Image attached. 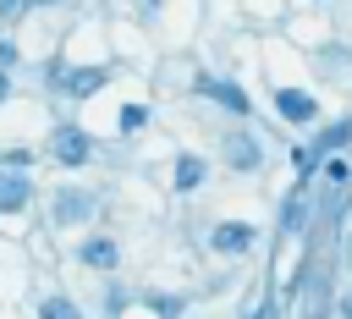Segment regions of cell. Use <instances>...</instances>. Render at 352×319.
Instances as JSON below:
<instances>
[{
	"instance_id": "7c38bea8",
	"label": "cell",
	"mask_w": 352,
	"mask_h": 319,
	"mask_svg": "<svg viewBox=\"0 0 352 319\" xmlns=\"http://www.w3.org/2000/svg\"><path fill=\"white\" fill-rule=\"evenodd\" d=\"M121 132H138V126H148V104H121Z\"/></svg>"
},
{
	"instance_id": "9c48e42d",
	"label": "cell",
	"mask_w": 352,
	"mask_h": 319,
	"mask_svg": "<svg viewBox=\"0 0 352 319\" xmlns=\"http://www.w3.org/2000/svg\"><path fill=\"white\" fill-rule=\"evenodd\" d=\"M198 182H204V160H198V154H182V160H176V187L192 192Z\"/></svg>"
},
{
	"instance_id": "3957f363",
	"label": "cell",
	"mask_w": 352,
	"mask_h": 319,
	"mask_svg": "<svg viewBox=\"0 0 352 319\" xmlns=\"http://www.w3.org/2000/svg\"><path fill=\"white\" fill-rule=\"evenodd\" d=\"M88 214H94V192L66 187V192L55 198V220H60V226H77V220H88Z\"/></svg>"
},
{
	"instance_id": "ba28073f",
	"label": "cell",
	"mask_w": 352,
	"mask_h": 319,
	"mask_svg": "<svg viewBox=\"0 0 352 319\" xmlns=\"http://www.w3.org/2000/svg\"><path fill=\"white\" fill-rule=\"evenodd\" d=\"M116 242L110 236H94V242H82V264H94V270H116Z\"/></svg>"
},
{
	"instance_id": "52a82bcc",
	"label": "cell",
	"mask_w": 352,
	"mask_h": 319,
	"mask_svg": "<svg viewBox=\"0 0 352 319\" xmlns=\"http://www.w3.org/2000/svg\"><path fill=\"white\" fill-rule=\"evenodd\" d=\"M66 88H72L77 99L99 94V88H104V66H77V72H66Z\"/></svg>"
},
{
	"instance_id": "7a4b0ae2",
	"label": "cell",
	"mask_w": 352,
	"mask_h": 319,
	"mask_svg": "<svg viewBox=\"0 0 352 319\" xmlns=\"http://www.w3.org/2000/svg\"><path fill=\"white\" fill-rule=\"evenodd\" d=\"M88 154H94V143H88L82 126H60L55 132V160L60 165H88Z\"/></svg>"
},
{
	"instance_id": "ac0fdd59",
	"label": "cell",
	"mask_w": 352,
	"mask_h": 319,
	"mask_svg": "<svg viewBox=\"0 0 352 319\" xmlns=\"http://www.w3.org/2000/svg\"><path fill=\"white\" fill-rule=\"evenodd\" d=\"M341 314H346V319H352V297H346V302H341Z\"/></svg>"
},
{
	"instance_id": "e0dca14e",
	"label": "cell",
	"mask_w": 352,
	"mask_h": 319,
	"mask_svg": "<svg viewBox=\"0 0 352 319\" xmlns=\"http://www.w3.org/2000/svg\"><path fill=\"white\" fill-rule=\"evenodd\" d=\"M6 94H11V82H6V72H0V104H6Z\"/></svg>"
},
{
	"instance_id": "5b68a950",
	"label": "cell",
	"mask_w": 352,
	"mask_h": 319,
	"mask_svg": "<svg viewBox=\"0 0 352 319\" xmlns=\"http://www.w3.org/2000/svg\"><path fill=\"white\" fill-rule=\"evenodd\" d=\"M28 198H33L28 176H16V170H0V214H16Z\"/></svg>"
},
{
	"instance_id": "5bb4252c",
	"label": "cell",
	"mask_w": 352,
	"mask_h": 319,
	"mask_svg": "<svg viewBox=\"0 0 352 319\" xmlns=\"http://www.w3.org/2000/svg\"><path fill=\"white\" fill-rule=\"evenodd\" d=\"M324 176H330V182H336V187H341V182H346V176H352V165H346V160H330V165H324Z\"/></svg>"
},
{
	"instance_id": "9a60e30c",
	"label": "cell",
	"mask_w": 352,
	"mask_h": 319,
	"mask_svg": "<svg viewBox=\"0 0 352 319\" xmlns=\"http://www.w3.org/2000/svg\"><path fill=\"white\" fill-rule=\"evenodd\" d=\"M11 60H16V44H11V38H0V72H6Z\"/></svg>"
},
{
	"instance_id": "277c9868",
	"label": "cell",
	"mask_w": 352,
	"mask_h": 319,
	"mask_svg": "<svg viewBox=\"0 0 352 319\" xmlns=\"http://www.w3.org/2000/svg\"><path fill=\"white\" fill-rule=\"evenodd\" d=\"M209 242H214V253H248V248H253V226H242V220H220Z\"/></svg>"
},
{
	"instance_id": "8992f818",
	"label": "cell",
	"mask_w": 352,
	"mask_h": 319,
	"mask_svg": "<svg viewBox=\"0 0 352 319\" xmlns=\"http://www.w3.org/2000/svg\"><path fill=\"white\" fill-rule=\"evenodd\" d=\"M204 94H209V99H220V104H226L231 116H248V94H242L236 82H220V77H204Z\"/></svg>"
},
{
	"instance_id": "4fadbf2b",
	"label": "cell",
	"mask_w": 352,
	"mask_h": 319,
	"mask_svg": "<svg viewBox=\"0 0 352 319\" xmlns=\"http://www.w3.org/2000/svg\"><path fill=\"white\" fill-rule=\"evenodd\" d=\"M154 314H160V319H176V314H182V297H154Z\"/></svg>"
},
{
	"instance_id": "8fae6325",
	"label": "cell",
	"mask_w": 352,
	"mask_h": 319,
	"mask_svg": "<svg viewBox=\"0 0 352 319\" xmlns=\"http://www.w3.org/2000/svg\"><path fill=\"white\" fill-rule=\"evenodd\" d=\"M38 319H82V314H77V302H66V297H44V302H38Z\"/></svg>"
},
{
	"instance_id": "6da1fadb",
	"label": "cell",
	"mask_w": 352,
	"mask_h": 319,
	"mask_svg": "<svg viewBox=\"0 0 352 319\" xmlns=\"http://www.w3.org/2000/svg\"><path fill=\"white\" fill-rule=\"evenodd\" d=\"M275 110H280L286 121L308 126V121L319 116V99H314V94H302V88H280V94H275Z\"/></svg>"
},
{
	"instance_id": "30bf717a",
	"label": "cell",
	"mask_w": 352,
	"mask_h": 319,
	"mask_svg": "<svg viewBox=\"0 0 352 319\" xmlns=\"http://www.w3.org/2000/svg\"><path fill=\"white\" fill-rule=\"evenodd\" d=\"M231 165H242V170H253V165H258V148H253V138H242V132L231 138Z\"/></svg>"
},
{
	"instance_id": "2e32d148",
	"label": "cell",
	"mask_w": 352,
	"mask_h": 319,
	"mask_svg": "<svg viewBox=\"0 0 352 319\" xmlns=\"http://www.w3.org/2000/svg\"><path fill=\"white\" fill-rule=\"evenodd\" d=\"M22 11V0H0V16H16Z\"/></svg>"
}]
</instances>
